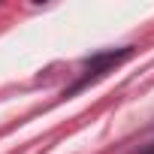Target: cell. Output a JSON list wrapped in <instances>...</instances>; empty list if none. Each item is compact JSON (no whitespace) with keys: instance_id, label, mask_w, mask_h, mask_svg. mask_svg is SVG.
Returning a JSON list of instances; mask_svg holds the SVG:
<instances>
[]
</instances>
